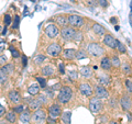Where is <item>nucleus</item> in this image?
<instances>
[{
  "label": "nucleus",
  "mask_w": 132,
  "mask_h": 124,
  "mask_svg": "<svg viewBox=\"0 0 132 124\" xmlns=\"http://www.w3.org/2000/svg\"><path fill=\"white\" fill-rule=\"evenodd\" d=\"M73 97V91L69 87L65 86V87H62L60 92H59V96H57V99L61 103H67L69 100L72 99Z\"/></svg>",
  "instance_id": "nucleus-1"
},
{
  "label": "nucleus",
  "mask_w": 132,
  "mask_h": 124,
  "mask_svg": "<svg viewBox=\"0 0 132 124\" xmlns=\"http://www.w3.org/2000/svg\"><path fill=\"white\" fill-rule=\"evenodd\" d=\"M87 51H88V53H90V54H92L93 56H96V57H99V56H101V55L105 54L104 47L100 46V45L97 44V43H90V44H88Z\"/></svg>",
  "instance_id": "nucleus-2"
},
{
  "label": "nucleus",
  "mask_w": 132,
  "mask_h": 124,
  "mask_svg": "<svg viewBox=\"0 0 132 124\" xmlns=\"http://www.w3.org/2000/svg\"><path fill=\"white\" fill-rule=\"evenodd\" d=\"M89 109L93 113H98L99 111L102 109V102L99 98L97 97H94L90 99L89 101Z\"/></svg>",
  "instance_id": "nucleus-3"
},
{
  "label": "nucleus",
  "mask_w": 132,
  "mask_h": 124,
  "mask_svg": "<svg viewBox=\"0 0 132 124\" xmlns=\"http://www.w3.org/2000/svg\"><path fill=\"white\" fill-rule=\"evenodd\" d=\"M68 24L75 29V28H81L84 25V19L79 15H76V14H71L68 15Z\"/></svg>",
  "instance_id": "nucleus-4"
},
{
  "label": "nucleus",
  "mask_w": 132,
  "mask_h": 124,
  "mask_svg": "<svg viewBox=\"0 0 132 124\" xmlns=\"http://www.w3.org/2000/svg\"><path fill=\"white\" fill-rule=\"evenodd\" d=\"M75 34H76V31H75L74 28L65 26V28L62 29V31H61L62 38H63L64 40H66V41H72L74 39V36H75Z\"/></svg>",
  "instance_id": "nucleus-5"
},
{
  "label": "nucleus",
  "mask_w": 132,
  "mask_h": 124,
  "mask_svg": "<svg viewBox=\"0 0 132 124\" xmlns=\"http://www.w3.org/2000/svg\"><path fill=\"white\" fill-rule=\"evenodd\" d=\"M44 32H45V34L51 39H54L60 34V30L55 24H47L44 29Z\"/></svg>",
  "instance_id": "nucleus-6"
},
{
  "label": "nucleus",
  "mask_w": 132,
  "mask_h": 124,
  "mask_svg": "<svg viewBox=\"0 0 132 124\" xmlns=\"http://www.w3.org/2000/svg\"><path fill=\"white\" fill-rule=\"evenodd\" d=\"M46 52H47L48 55H51V56H53V57H57V56H59L61 53H62V47H61L60 44H57V43H52V44L46 48Z\"/></svg>",
  "instance_id": "nucleus-7"
},
{
  "label": "nucleus",
  "mask_w": 132,
  "mask_h": 124,
  "mask_svg": "<svg viewBox=\"0 0 132 124\" xmlns=\"http://www.w3.org/2000/svg\"><path fill=\"white\" fill-rule=\"evenodd\" d=\"M45 119H46V113H45V111L42 109L35 110L34 113L32 114V120H33V122H35V123H42Z\"/></svg>",
  "instance_id": "nucleus-8"
},
{
  "label": "nucleus",
  "mask_w": 132,
  "mask_h": 124,
  "mask_svg": "<svg viewBox=\"0 0 132 124\" xmlns=\"http://www.w3.org/2000/svg\"><path fill=\"white\" fill-rule=\"evenodd\" d=\"M48 114L50 117L53 118V119H56V118H60L62 115V109L60 105L57 104H52L51 107H50L48 109Z\"/></svg>",
  "instance_id": "nucleus-9"
},
{
  "label": "nucleus",
  "mask_w": 132,
  "mask_h": 124,
  "mask_svg": "<svg viewBox=\"0 0 132 124\" xmlns=\"http://www.w3.org/2000/svg\"><path fill=\"white\" fill-rule=\"evenodd\" d=\"M79 90H80V93L84 94V96H86V97H92V94H93L92 86H90L89 84H86V82H84V84H81L79 86Z\"/></svg>",
  "instance_id": "nucleus-10"
},
{
  "label": "nucleus",
  "mask_w": 132,
  "mask_h": 124,
  "mask_svg": "<svg viewBox=\"0 0 132 124\" xmlns=\"http://www.w3.org/2000/svg\"><path fill=\"white\" fill-rule=\"evenodd\" d=\"M95 93H96V97L99 99H107L109 97V92L102 86H97L96 90H95Z\"/></svg>",
  "instance_id": "nucleus-11"
},
{
  "label": "nucleus",
  "mask_w": 132,
  "mask_h": 124,
  "mask_svg": "<svg viewBox=\"0 0 132 124\" xmlns=\"http://www.w3.org/2000/svg\"><path fill=\"white\" fill-rule=\"evenodd\" d=\"M8 97H9V100L12 103H14V104L21 101V96H20V93L16 90H10L9 93H8Z\"/></svg>",
  "instance_id": "nucleus-12"
},
{
  "label": "nucleus",
  "mask_w": 132,
  "mask_h": 124,
  "mask_svg": "<svg viewBox=\"0 0 132 124\" xmlns=\"http://www.w3.org/2000/svg\"><path fill=\"white\" fill-rule=\"evenodd\" d=\"M120 104L122 107V109L123 110H130L131 109V107H132V101H131V99L128 97V96H123L121 98V100H120Z\"/></svg>",
  "instance_id": "nucleus-13"
},
{
  "label": "nucleus",
  "mask_w": 132,
  "mask_h": 124,
  "mask_svg": "<svg viewBox=\"0 0 132 124\" xmlns=\"http://www.w3.org/2000/svg\"><path fill=\"white\" fill-rule=\"evenodd\" d=\"M116 42H117V40H116L112 35H110V34H106L105 35L104 44H106L107 46H109L111 48H116Z\"/></svg>",
  "instance_id": "nucleus-14"
},
{
  "label": "nucleus",
  "mask_w": 132,
  "mask_h": 124,
  "mask_svg": "<svg viewBox=\"0 0 132 124\" xmlns=\"http://www.w3.org/2000/svg\"><path fill=\"white\" fill-rule=\"evenodd\" d=\"M93 31L94 33L96 35H99V36H101V35H104L105 33H106V29L100 25V24H98V23H94L93 24Z\"/></svg>",
  "instance_id": "nucleus-15"
},
{
  "label": "nucleus",
  "mask_w": 132,
  "mask_h": 124,
  "mask_svg": "<svg viewBox=\"0 0 132 124\" xmlns=\"http://www.w3.org/2000/svg\"><path fill=\"white\" fill-rule=\"evenodd\" d=\"M55 21L57 23V25L65 28V26H67V24H68V16L67 15H59V16H56Z\"/></svg>",
  "instance_id": "nucleus-16"
},
{
  "label": "nucleus",
  "mask_w": 132,
  "mask_h": 124,
  "mask_svg": "<svg viewBox=\"0 0 132 124\" xmlns=\"http://www.w3.org/2000/svg\"><path fill=\"white\" fill-rule=\"evenodd\" d=\"M19 120H20V121H21L22 123H24V124L30 123V121H31V114H30V112H29L28 110H27V111H22V112L20 113Z\"/></svg>",
  "instance_id": "nucleus-17"
},
{
  "label": "nucleus",
  "mask_w": 132,
  "mask_h": 124,
  "mask_svg": "<svg viewBox=\"0 0 132 124\" xmlns=\"http://www.w3.org/2000/svg\"><path fill=\"white\" fill-rule=\"evenodd\" d=\"M76 56V52L75 49L73 48H67V49H64L63 51V57L65 59H74V57Z\"/></svg>",
  "instance_id": "nucleus-18"
},
{
  "label": "nucleus",
  "mask_w": 132,
  "mask_h": 124,
  "mask_svg": "<svg viewBox=\"0 0 132 124\" xmlns=\"http://www.w3.org/2000/svg\"><path fill=\"white\" fill-rule=\"evenodd\" d=\"M100 66H101L102 69L109 70L111 68V66H112V64H111V59L109 58V57H104L100 61Z\"/></svg>",
  "instance_id": "nucleus-19"
},
{
  "label": "nucleus",
  "mask_w": 132,
  "mask_h": 124,
  "mask_svg": "<svg viewBox=\"0 0 132 124\" xmlns=\"http://www.w3.org/2000/svg\"><path fill=\"white\" fill-rule=\"evenodd\" d=\"M41 107H42V102H41L39 99H33V100L30 101L29 103V108L31 110H38V109H41Z\"/></svg>",
  "instance_id": "nucleus-20"
},
{
  "label": "nucleus",
  "mask_w": 132,
  "mask_h": 124,
  "mask_svg": "<svg viewBox=\"0 0 132 124\" xmlns=\"http://www.w3.org/2000/svg\"><path fill=\"white\" fill-rule=\"evenodd\" d=\"M0 70H1L3 74H6V75L8 76V75H10V74L13 73L14 66H13V64H6V65H3V66H2Z\"/></svg>",
  "instance_id": "nucleus-21"
},
{
  "label": "nucleus",
  "mask_w": 132,
  "mask_h": 124,
  "mask_svg": "<svg viewBox=\"0 0 132 124\" xmlns=\"http://www.w3.org/2000/svg\"><path fill=\"white\" fill-rule=\"evenodd\" d=\"M40 89H41V87H40L38 84H33V85H31V86L28 88V91H29V93H30L31 96H35V94L39 93Z\"/></svg>",
  "instance_id": "nucleus-22"
},
{
  "label": "nucleus",
  "mask_w": 132,
  "mask_h": 124,
  "mask_svg": "<svg viewBox=\"0 0 132 124\" xmlns=\"http://www.w3.org/2000/svg\"><path fill=\"white\" fill-rule=\"evenodd\" d=\"M41 73H42L43 76H52L53 73H54V69H53L52 66H45V67L42 68Z\"/></svg>",
  "instance_id": "nucleus-23"
},
{
  "label": "nucleus",
  "mask_w": 132,
  "mask_h": 124,
  "mask_svg": "<svg viewBox=\"0 0 132 124\" xmlns=\"http://www.w3.org/2000/svg\"><path fill=\"white\" fill-rule=\"evenodd\" d=\"M80 73H81V75L84 77H90L92 76V74H93V70H92V68H90L89 66H84V67H81Z\"/></svg>",
  "instance_id": "nucleus-24"
},
{
  "label": "nucleus",
  "mask_w": 132,
  "mask_h": 124,
  "mask_svg": "<svg viewBox=\"0 0 132 124\" xmlns=\"http://www.w3.org/2000/svg\"><path fill=\"white\" fill-rule=\"evenodd\" d=\"M62 120H63V122L65 124H71V118H72V113L71 112H64V113H62Z\"/></svg>",
  "instance_id": "nucleus-25"
},
{
  "label": "nucleus",
  "mask_w": 132,
  "mask_h": 124,
  "mask_svg": "<svg viewBox=\"0 0 132 124\" xmlns=\"http://www.w3.org/2000/svg\"><path fill=\"white\" fill-rule=\"evenodd\" d=\"M121 69H122V72L126 74V75H130V74L132 73V67H131V65L130 64H128V63H125L122 65V67H121Z\"/></svg>",
  "instance_id": "nucleus-26"
},
{
  "label": "nucleus",
  "mask_w": 132,
  "mask_h": 124,
  "mask_svg": "<svg viewBox=\"0 0 132 124\" xmlns=\"http://www.w3.org/2000/svg\"><path fill=\"white\" fill-rule=\"evenodd\" d=\"M116 48L119 51V53H122V54H125V53L127 52V48H126V46L123 45L121 42H119V41H117L116 42Z\"/></svg>",
  "instance_id": "nucleus-27"
},
{
  "label": "nucleus",
  "mask_w": 132,
  "mask_h": 124,
  "mask_svg": "<svg viewBox=\"0 0 132 124\" xmlns=\"http://www.w3.org/2000/svg\"><path fill=\"white\" fill-rule=\"evenodd\" d=\"M6 118H7V120H8V121H9L10 123H15V121H16V115H15V113L13 112V111H12V112L7 113Z\"/></svg>",
  "instance_id": "nucleus-28"
},
{
  "label": "nucleus",
  "mask_w": 132,
  "mask_h": 124,
  "mask_svg": "<svg viewBox=\"0 0 132 124\" xmlns=\"http://www.w3.org/2000/svg\"><path fill=\"white\" fill-rule=\"evenodd\" d=\"M76 58L77 59H82V58H86L87 57V53H86L85 51H82V49H80V51L76 52Z\"/></svg>",
  "instance_id": "nucleus-29"
},
{
  "label": "nucleus",
  "mask_w": 132,
  "mask_h": 124,
  "mask_svg": "<svg viewBox=\"0 0 132 124\" xmlns=\"http://www.w3.org/2000/svg\"><path fill=\"white\" fill-rule=\"evenodd\" d=\"M111 64H112L114 67H119L120 64H121V61H120V59H119L118 56H113L112 59H111Z\"/></svg>",
  "instance_id": "nucleus-30"
},
{
  "label": "nucleus",
  "mask_w": 132,
  "mask_h": 124,
  "mask_svg": "<svg viewBox=\"0 0 132 124\" xmlns=\"http://www.w3.org/2000/svg\"><path fill=\"white\" fill-rule=\"evenodd\" d=\"M77 72L76 70H69L68 72V77L71 80H76L77 79Z\"/></svg>",
  "instance_id": "nucleus-31"
},
{
  "label": "nucleus",
  "mask_w": 132,
  "mask_h": 124,
  "mask_svg": "<svg viewBox=\"0 0 132 124\" xmlns=\"http://www.w3.org/2000/svg\"><path fill=\"white\" fill-rule=\"evenodd\" d=\"M99 81H100L101 84H104V85H108L110 82V79H109L108 76H100V78H99Z\"/></svg>",
  "instance_id": "nucleus-32"
},
{
  "label": "nucleus",
  "mask_w": 132,
  "mask_h": 124,
  "mask_svg": "<svg viewBox=\"0 0 132 124\" xmlns=\"http://www.w3.org/2000/svg\"><path fill=\"white\" fill-rule=\"evenodd\" d=\"M36 80H38V82L40 84L41 88H45V87H46V81H45V79H43V78H41V77H38Z\"/></svg>",
  "instance_id": "nucleus-33"
},
{
  "label": "nucleus",
  "mask_w": 132,
  "mask_h": 124,
  "mask_svg": "<svg viewBox=\"0 0 132 124\" xmlns=\"http://www.w3.org/2000/svg\"><path fill=\"white\" fill-rule=\"evenodd\" d=\"M10 52H11V54H12V56L14 57V58H18V57L20 56V54H19V52L16 51V49L14 48V47H10Z\"/></svg>",
  "instance_id": "nucleus-34"
},
{
  "label": "nucleus",
  "mask_w": 132,
  "mask_h": 124,
  "mask_svg": "<svg viewBox=\"0 0 132 124\" xmlns=\"http://www.w3.org/2000/svg\"><path fill=\"white\" fill-rule=\"evenodd\" d=\"M44 59H45V56H44V55H38V56L35 57L34 61H35L36 64H41V63H42V61H43Z\"/></svg>",
  "instance_id": "nucleus-35"
},
{
  "label": "nucleus",
  "mask_w": 132,
  "mask_h": 124,
  "mask_svg": "<svg viewBox=\"0 0 132 124\" xmlns=\"http://www.w3.org/2000/svg\"><path fill=\"white\" fill-rule=\"evenodd\" d=\"M23 105L22 104H20V105H18V107H15V108L13 109V112L14 113H18V114H20V113H21L22 112V111H23Z\"/></svg>",
  "instance_id": "nucleus-36"
},
{
  "label": "nucleus",
  "mask_w": 132,
  "mask_h": 124,
  "mask_svg": "<svg viewBox=\"0 0 132 124\" xmlns=\"http://www.w3.org/2000/svg\"><path fill=\"white\" fill-rule=\"evenodd\" d=\"M6 80H7V75L0 70V85L3 84V82H6Z\"/></svg>",
  "instance_id": "nucleus-37"
},
{
  "label": "nucleus",
  "mask_w": 132,
  "mask_h": 124,
  "mask_svg": "<svg viewBox=\"0 0 132 124\" xmlns=\"http://www.w3.org/2000/svg\"><path fill=\"white\" fill-rule=\"evenodd\" d=\"M19 23H20V18L18 15H15L14 16V21H13V29H18V26H19Z\"/></svg>",
  "instance_id": "nucleus-38"
},
{
  "label": "nucleus",
  "mask_w": 132,
  "mask_h": 124,
  "mask_svg": "<svg viewBox=\"0 0 132 124\" xmlns=\"http://www.w3.org/2000/svg\"><path fill=\"white\" fill-rule=\"evenodd\" d=\"M126 87H127L128 91L132 92V81H131V80H129V79L126 80Z\"/></svg>",
  "instance_id": "nucleus-39"
},
{
  "label": "nucleus",
  "mask_w": 132,
  "mask_h": 124,
  "mask_svg": "<svg viewBox=\"0 0 132 124\" xmlns=\"http://www.w3.org/2000/svg\"><path fill=\"white\" fill-rule=\"evenodd\" d=\"M3 22H5V25H9L10 22H11V16L9 14H6L5 15V20H3Z\"/></svg>",
  "instance_id": "nucleus-40"
},
{
  "label": "nucleus",
  "mask_w": 132,
  "mask_h": 124,
  "mask_svg": "<svg viewBox=\"0 0 132 124\" xmlns=\"http://www.w3.org/2000/svg\"><path fill=\"white\" fill-rule=\"evenodd\" d=\"M7 60H8V58H7L6 55H1V56H0V65H1V66L6 65Z\"/></svg>",
  "instance_id": "nucleus-41"
},
{
  "label": "nucleus",
  "mask_w": 132,
  "mask_h": 124,
  "mask_svg": "<svg viewBox=\"0 0 132 124\" xmlns=\"http://www.w3.org/2000/svg\"><path fill=\"white\" fill-rule=\"evenodd\" d=\"M5 45H6V42L2 39H0V54L3 53V51H5Z\"/></svg>",
  "instance_id": "nucleus-42"
},
{
  "label": "nucleus",
  "mask_w": 132,
  "mask_h": 124,
  "mask_svg": "<svg viewBox=\"0 0 132 124\" xmlns=\"http://www.w3.org/2000/svg\"><path fill=\"white\" fill-rule=\"evenodd\" d=\"M97 2L99 3V6H101L104 8H106L108 6V1H107V0H97Z\"/></svg>",
  "instance_id": "nucleus-43"
},
{
  "label": "nucleus",
  "mask_w": 132,
  "mask_h": 124,
  "mask_svg": "<svg viewBox=\"0 0 132 124\" xmlns=\"http://www.w3.org/2000/svg\"><path fill=\"white\" fill-rule=\"evenodd\" d=\"M85 3L88 6H96L97 5V0H85Z\"/></svg>",
  "instance_id": "nucleus-44"
},
{
  "label": "nucleus",
  "mask_w": 132,
  "mask_h": 124,
  "mask_svg": "<svg viewBox=\"0 0 132 124\" xmlns=\"http://www.w3.org/2000/svg\"><path fill=\"white\" fill-rule=\"evenodd\" d=\"M38 99H39L41 102H42V104H43V103H46V102H47V99H46V97H45L44 94H40Z\"/></svg>",
  "instance_id": "nucleus-45"
},
{
  "label": "nucleus",
  "mask_w": 132,
  "mask_h": 124,
  "mask_svg": "<svg viewBox=\"0 0 132 124\" xmlns=\"http://www.w3.org/2000/svg\"><path fill=\"white\" fill-rule=\"evenodd\" d=\"M5 114H7V112H6V108H5L3 105L0 104V118L3 117Z\"/></svg>",
  "instance_id": "nucleus-46"
},
{
  "label": "nucleus",
  "mask_w": 132,
  "mask_h": 124,
  "mask_svg": "<svg viewBox=\"0 0 132 124\" xmlns=\"http://www.w3.org/2000/svg\"><path fill=\"white\" fill-rule=\"evenodd\" d=\"M81 39V33L80 32H76V34H75V36H74V41H79Z\"/></svg>",
  "instance_id": "nucleus-47"
},
{
  "label": "nucleus",
  "mask_w": 132,
  "mask_h": 124,
  "mask_svg": "<svg viewBox=\"0 0 132 124\" xmlns=\"http://www.w3.org/2000/svg\"><path fill=\"white\" fill-rule=\"evenodd\" d=\"M60 73H61V74H65V67H64V64H60Z\"/></svg>",
  "instance_id": "nucleus-48"
},
{
  "label": "nucleus",
  "mask_w": 132,
  "mask_h": 124,
  "mask_svg": "<svg viewBox=\"0 0 132 124\" xmlns=\"http://www.w3.org/2000/svg\"><path fill=\"white\" fill-rule=\"evenodd\" d=\"M46 121H47L48 123H51V124H54V123H55V119H53V118L50 117V118L46 119Z\"/></svg>",
  "instance_id": "nucleus-49"
},
{
  "label": "nucleus",
  "mask_w": 132,
  "mask_h": 124,
  "mask_svg": "<svg viewBox=\"0 0 132 124\" xmlns=\"http://www.w3.org/2000/svg\"><path fill=\"white\" fill-rule=\"evenodd\" d=\"M46 94L47 96H50V98H53V92H52V90H46Z\"/></svg>",
  "instance_id": "nucleus-50"
},
{
  "label": "nucleus",
  "mask_w": 132,
  "mask_h": 124,
  "mask_svg": "<svg viewBox=\"0 0 132 124\" xmlns=\"http://www.w3.org/2000/svg\"><path fill=\"white\" fill-rule=\"evenodd\" d=\"M23 65H24V66L27 65V57H26V56H23Z\"/></svg>",
  "instance_id": "nucleus-51"
},
{
  "label": "nucleus",
  "mask_w": 132,
  "mask_h": 124,
  "mask_svg": "<svg viewBox=\"0 0 132 124\" xmlns=\"http://www.w3.org/2000/svg\"><path fill=\"white\" fill-rule=\"evenodd\" d=\"M110 21H111V23H116V22H117V19H116V18H112V19L110 20Z\"/></svg>",
  "instance_id": "nucleus-52"
},
{
  "label": "nucleus",
  "mask_w": 132,
  "mask_h": 124,
  "mask_svg": "<svg viewBox=\"0 0 132 124\" xmlns=\"http://www.w3.org/2000/svg\"><path fill=\"white\" fill-rule=\"evenodd\" d=\"M109 124H119V123H118V122H116V121H111Z\"/></svg>",
  "instance_id": "nucleus-53"
},
{
  "label": "nucleus",
  "mask_w": 132,
  "mask_h": 124,
  "mask_svg": "<svg viewBox=\"0 0 132 124\" xmlns=\"http://www.w3.org/2000/svg\"><path fill=\"white\" fill-rule=\"evenodd\" d=\"M1 29H2V26H1V25H0V32H1Z\"/></svg>",
  "instance_id": "nucleus-54"
}]
</instances>
